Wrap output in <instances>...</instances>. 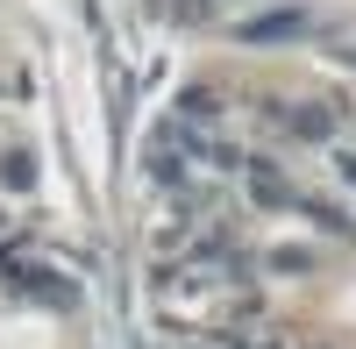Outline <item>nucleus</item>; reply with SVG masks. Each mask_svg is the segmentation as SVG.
<instances>
[{
	"instance_id": "f257e3e1",
	"label": "nucleus",
	"mask_w": 356,
	"mask_h": 349,
	"mask_svg": "<svg viewBox=\"0 0 356 349\" xmlns=\"http://www.w3.org/2000/svg\"><path fill=\"white\" fill-rule=\"evenodd\" d=\"M292 36H307V8H278V15L243 22V43H292Z\"/></svg>"
},
{
	"instance_id": "f03ea898",
	"label": "nucleus",
	"mask_w": 356,
	"mask_h": 349,
	"mask_svg": "<svg viewBox=\"0 0 356 349\" xmlns=\"http://www.w3.org/2000/svg\"><path fill=\"white\" fill-rule=\"evenodd\" d=\"M285 129H292V136H307V143H321V136L335 129V114H328V107H292V114H285Z\"/></svg>"
},
{
	"instance_id": "7ed1b4c3",
	"label": "nucleus",
	"mask_w": 356,
	"mask_h": 349,
	"mask_svg": "<svg viewBox=\"0 0 356 349\" xmlns=\"http://www.w3.org/2000/svg\"><path fill=\"white\" fill-rule=\"evenodd\" d=\"M29 179H36V157H29V150H8V157H0V186H29Z\"/></svg>"
},
{
	"instance_id": "20e7f679",
	"label": "nucleus",
	"mask_w": 356,
	"mask_h": 349,
	"mask_svg": "<svg viewBox=\"0 0 356 349\" xmlns=\"http://www.w3.org/2000/svg\"><path fill=\"white\" fill-rule=\"evenodd\" d=\"M171 22H186V29L214 22V0H171Z\"/></svg>"
},
{
	"instance_id": "39448f33",
	"label": "nucleus",
	"mask_w": 356,
	"mask_h": 349,
	"mask_svg": "<svg viewBox=\"0 0 356 349\" xmlns=\"http://www.w3.org/2000/svg\"><path fill=\"white\" fill-rule=\"evenodd\" d=\"M178 114H186V122H214L221 100H214V93H186V100H178Z\"/></svg>"
}]
</instances>
